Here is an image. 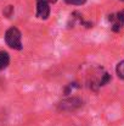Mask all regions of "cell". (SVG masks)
<instances>
[{
	"mask_svg": "<svg viewBox=\"0 0 124 126\" xmlns=\"http://www.w3.org/2000/svg\"><path fill=\"white\" fill-rule=\"evenodd\" d=\"M65 2L68 5H84L86 0H65Z\"/></svg>",
	"mask_w": 124,
	"mask_h": 126,
	"instance_id": "ba28073f",
	"label": "cell"
},
{
	"mask_svg": "<svg viewBox=\"0 0 124 126\" xmlns=\"http://www.w3.org/2000/svg\"><path fill=\"white\" fill-rule=\"evenodd\" d=\"M83 105V100L78 97H71L61 100L57 105V109L60 111H74L79 109Z\"/></svg>",
	"mask_w": 124,
	"mask_h": 126,
	"instance_id": "7a4b0ae2",
	"label": "cell"
},
{
	"mask_svg": "<svg viewBox=\"0 0 124 126\" xmlns=\"http://www.w3.org/2000/svg\"><path fill=\"white\" fill-rule=\"evenodd\" d=\"M116 72L121 80H124V60L118 63V65L116 66Z\"/></svg>",
	"mask_w": 124,
	"mask_h": 126,
	"instance_id": "8992f818",
	"label": "cell"
},
{
	"mask_svg": "<svg viewBox=\"0 0 124 126\" xmlns=\"http://www.w3.org/2000/svg\"><path fill=\"white\" fill-rule=\"evenodd\" d=\"M37 1V17L40 20H47L50 16V2L49 0H35Z\"/></svg>",
	"mask_w": 124,
	"mask_h": 126,
	"instance_id": "3957f363",
	"label": "cell"
},
{
	"mask_svg": "<svg viewBox=\"0 0 124 126\" xmlns=\"http://www.w3.org/2000/svg\"><path fill=\"white\" fill-rule=\"evenodd\" d=\"M56 1H57V0H49V2H50V4H55Z\"/></svg>",
	"mask_w": 124,
	"mask_h": 126,
	"instance_id": "9c48e42d",
	"label": "cell"
},
{
	"mask_svg": "<svg viewBox=\"0 0 124 126\" xmlns=\"http://www.w3.org/2000/svg\"><path fill=\"white\" fill-rule=\"evenodd\" d=\"M9 64H10V55H9V53L1 50L0 51V71L5 70L9 66Z\"/></svg>",
	"mask_w": 124,
	"mask_h": 126,
	"instance_id": "5b68a950",
	"label": "cell"
},
{
	"mask_svg": "<svg viewBox=\"0 0 124 126\" xmlns=\"http://www.w3.org/2000/svg\"><path fill=\"white\" fill-rule=\"evenodd\" d=\"M5 43L15 50H22V34L21 31L16 27H10L5 32Z\"/></svg>",
	"mask_w": 124,
	"mask_h": 126,
	"instance_id": "6da1fadb",
	"label": "cell"
},
{
	"mask_svg": "<svg viewBox=\"0 0 124 126\" xmlns=\"http://www.w3.org/2000/svg\"><path fill=\"white\" fill-rule=\"evenodd\" d=\"M108 21L112 23V30L114 32H119L124 26V11L110 15L108 16Z\"/></svg>",
	"mask_w": 124,
	"mask_h": 126,
	"instance_id": "277c9868",
	"label": "cell"
},
{
	"mask_svg": "<svg viewBox=\"0 0 124 126\" xmlns=\"http://www.w3.org/2000/svg\"><path fill=\"white\" fill-rule=\"evenodd\" d=\"M121 1H124V0H121Z\"/></svg>",
	"mask_w": 124,
	"mask_h": 126,
	"instance_id": "30bf717a",
	"label": "cell"
},
{
	"mask_svg": "<svg viewBox=\"0 0 124 126\" xmlns=\"http://www.w3.org/2000/svg\"><path fill=\"white\" fill-rule=\"evenodd\" d=\"M13 12H15V7L12 5H7L4 10H2V15L6 17V18H10L11 16H13Z\"/></svg>",
	"mask_w": 124,
	"mask_h": 126,
	"instance_id": "52a82bcc",
	"label": "cell"
}]
</instances>
